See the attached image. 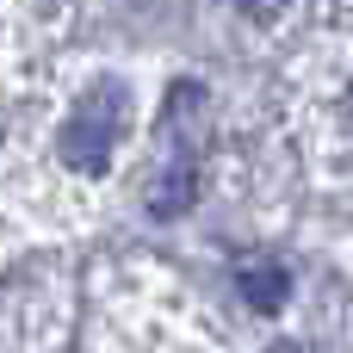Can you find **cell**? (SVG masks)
I'll return each instance as SVG.
<instances>
[{"label":"cell","instance_id":"4","mask_svg":"<svg viewBox=\"0 0 353 353\" xmlns=\"http://www.w3.org/2000/svg\"><path fill=\"white\" fill-rule=\"evenodd\" d=\"M230 6H236L242 19H254V25H267V19H279L292 0H230Z\"/></svg>","mask_w":353,"mask_h":353},{"label":"cell","instance_id":"2","mask_svg":"<svg viewBox=\"0 0 353 353\" xmlns=\"http://www.w3.org/2000/svg\"><path fill=\"white\" fill-rule=\"evenodd\" d=\"M124 118H130V87L118 74H99L62 118V137H56V155L74 168V174H112V149L124 137Z\"/></svg>","mask_w":353,"mask_h":353},{"label":"cell","instance_id":"1","mask_svg":"<svg viewBox=\"0 0 353 353\" xmlns=\"http://www.w3.org/2000/svg\"><path fill=\"white\" fill-rule=\"evenodd\" d=\"M211 143V99L199 81H180L161 105V161L143 186V205L155 217H186L199 205V168Z\"/></svg>","mask_w":353,"mask_h":353},{"label":"cell","instance_id":"5","mask_svg":"<svg viewBox=\"0 0 353 353\" xmlns=\"http://www.w3.org/2000/svg\"><path fill=\"white\" fill-rule=\"evenodd\" d=\"M347 124H353V87H347Z\"/></svg>","mask_w":353,"mask_h":353},{"label":"cell","instance_id":"6","mask_svg":"<svg viewBox=\"0 0 353 353\" xmlns=\"http://www.w3.org/2000/svg\"><path fill=\"white\" fill-rule=\"evenodd\" d=\"M273 353H304V347H273Z\"/></svg>","mask_w":353,"mask_h":353},{"label":"cell","instance_id":"3","mask_svg":"<svg viewBox=\"0 0 353 353\" xmlns=\"http://www.w3.org/2000/svg\"><path fill=\"white\" fill-rule=\"evenodd\" d=\"M236 285H242V298H248L261 316H273V310L285 304V267H279V261H242Z\"/></svg>","mask_w":353,"mask_h":353}]
</instances>
